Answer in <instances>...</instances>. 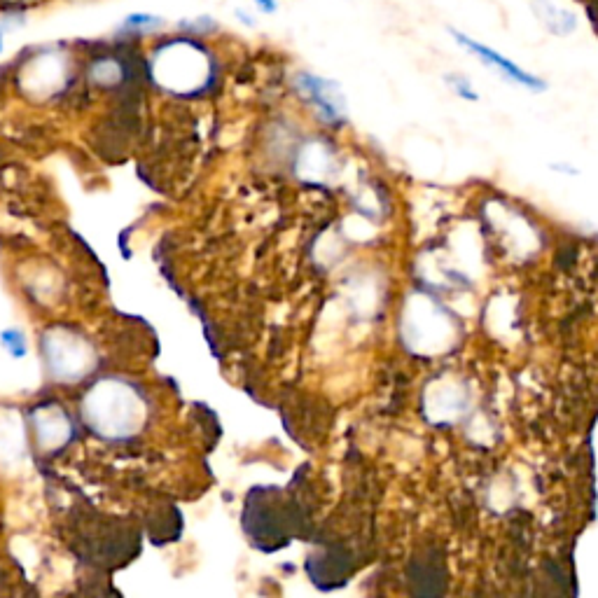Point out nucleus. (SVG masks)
<instances>
[{
    "instance_id": "nucleus-1",
    "label": "nucleus",
    "mask_w": 598,
    "mask_h": 598,
    "mask_svg": "<svg viewBox=\"0 0 598 598\" xmlns=\"http://www.w3.org/2000/svg\"><path fill=\"white\" fill-rule=\"evenodd\" d=\"M148 80L171 96H199L208 92L218 73V61L208 40L164 31L150 40L145 52Z\"/></svg>"
},
{
    "instance_id": "nucleus-2",
    "label": "nucleus",
    "mask_w": 598,
    "mask_h": 598,
    "mask_svg": "<svg viewBox=\"0 0 598 598\" xmlns=\"http://www.w3.org/2000/svg\"><path fill=\"white\" fill-rule=\"evenodd\" d=\"M82 419L103 440L122 442L138 435L148 421V402L124 379H101L82 402Z\"/></svg>"
},
{
    "instance_id": "nucleus-3",
    "label": "nucleus",
    "mask_w": 598,
    "mask_h": 598,
    "mask_svg": "<svg viewBox=\"0 0 598 598\" xmlns=\"http://www.w3.org/2000/svg\"><path fill=\"white\" fill-rule=\"evenodd\" d=\"M78 71V61L71 47L40 45L24 54L17 73V85L36 99H52L64 94Z\"/></svg>"
},
{
    "instance_id": "nucleus-4",
    "label": "nucleus",
    "mask_w": 598,
    "mask_h": 598,
    "mask_svg": "<svg viewBox=\"0 0 598 598\" xmlns=\"http://www.w3.org/2000/svg\"><path fill=\"white\" fill-rule=\"evenodd\" d=\"M43 353L52 377L64 384L85 379L96 365V351L89 339L71 330L52 328L43 337Z\"/></svg>"
},
{
    "instance_id": "nucleus-5",
    "label": "nucleus",
    "mask_w": 598,
    "mask_h": 598,
    "mask_svg": "<svg viewBox=\"0 0 598 598\" xmlns=\"http://www.w3.org/2000/svg\"><path fill=\"white\" fill-rule=\"evenodd\" d=\"M449 36L454 38V43L461 47V50L470 52L472 57H477L482 61L484 66L493 68V71H498L503 75L505 80L514 82V85L528 89V92H545L547 89V82L538 78V75L526 71V68H521L517 61H512L510 57H505V54H500L496 47L482 43V40L468 36V33L463 31H456V29H449Z\"/></svg>"
},
{
    "instance_id": "nucleus-6",
    "label": "nucleus",
    "mask_w": 598,
    "mask_h": 598,
    "mask_svg": "<svg viewBox=\"0 0 598 598\" xmlns=\"http://www.w3.org/2000/svg\"><path fill=\"white\" fill-rule=\"evenodd\" d=\"M297 87L299 92L307 96V99L318 108V113H321L323 120L328 122L344 120L346 101L337 82L325 80L321 75H314V73H299Z\"/></svg>"
},
{
    "instance_id": "nucleus-7",
    "label": "nucleus",
    "mask_w": 598,
    "mask_h": 598,
    "mask_svg": "<svg viewBox=\"0 0 598 598\" xmlns=\"http://www.w3.org/2000/svg\"><path fill=\"white\" fill-rule=\"evenodd\" d=\"M164 31H169V22H166L162 15H157V12L152 10H134L117 22L110 38H113L115 43L138 45L150 43V40L162 36Z\"/></svg>"
},
{
    "instance_id": "nucleus-8",
    "label": "nucleus",
    "mask_w": 598,
    "mask_h": 598,
    "mask_svg": "<svg viewBox=\"0 0 598 598\" xmlns=\"http://www.w3.org/2000/svg\"><path fill=\"white\" fill-rule=\"evenodd\" d=\"M33 423H36V440L43 451H54L73 437V423L68 414L57 405L40 407L33 412Z\"/></svg>"
},
{
    "instance_id": "nucleus-9",
    "label": "nucleus",
    "mask_w": 598,
    "mask_h": 598,
    "mask_svg": "<svg viewBox=\"0 0 598 598\" xmlns=\"http://www.w3.org/2000/svg\"><path fill=\"white\" fill-rule=\"evenodd\" d=\"M85 78L94 89H117L129 78L127 59L120 50L96 52L85 64Z\"/></svg>"
},
{
    "instance_id": "nucleus-10",
    "label": "nucleus",
    "mask_w": 598,
    "mask_h": 598,
    "mask_svg": "<svg viewBox=\"0 0 598 598\" xmlns=\"http://www.w3.org/2000/svg\"><path fill=\"white\" fill-rule=\"evenodd\" d=\"M535 17L545 24L547 31H552L554 36H568L577 29V15L573 10L563 8V5L554 3V0H535L533 3Z\"/></svg>"
},
{
    "instance_id": "nucleus-11",
    "label": "nucleus",
    "mask_w": 598,
    "mask_h": 598,
    "mask_svg": "<svg viewBox=\"0 0 598 598\" xmlns=\"http://www.w3.org/2000/svg\"><path fill=\"white\" fill-rule=\"evenodd\" d=\"M173 31L185 33V36L201 38V40H211L213 36H218L220 33V22L213 15H208V12H199V15L178 19V22L173 24Z\"/></svg>"
},
{
    "instance_id": "nucleus-12",
    "label": "nucleus",
    "mask_w": 598,
    "mask_h": 598,
    "mask_svg": "<svg viewBox=\"0 0 598 598\" xmlns=\"http://www.w3.org/2000/svg\"><path fill=\"white\" fill-rule=\"evenodd\" d=\"M0 346H3L15 360L29 356V339H26V335L19 328H5L0 332Z\"/></svg>"
},
{
    "instance_id": "nucleus-13",
    "label": "nucleus",
    "mask_w": 598,
    "mask_h": 598,
    "mask_svg": "<svg viewBox=\"0 0 598 598\" xmlns=\"http://www.w3.org/2000/svg\"><path fill=\"white\" fill-rule=\"evenodd\" d=\"M447 85L454 89V92L461 96V99H468V101H477L479 94L472 89L470 80L463 78V75H447Z\"/></svg>"
},
{
    "instance_id": "nucleus-14",
    "label": "nucleus",
    "mask_w": 598,
    "mask_h": 598,
    "mask_svg": "<svg viewBox=\"0 0 598 598\" xmlns=\"http://www.w3.org/2000/svg\"><path fill=\"white\" fill-rule=\"evenodd\" d=\"M234 19L239 22L243 29H255L257 26V15H255V8H234Z\"/></svg>"
},
{
    "instance_id": "nucleus-15",
    "label": "nucleus",
    "mask_w": 598,
    "mask_h": 598,
    "mask_svg": "<svg viewBox=\"0 0 598 598\" xmlns=\"http://www.w3.org/2000/svg\"><path fill=\"white\" fill-rule=\"evenodd\" d=\"M253 3L255 12H260V15H276L278 10V0H250Z\"/></svg>"
},
{
    "instance_id": "nucleus-16",
    "label": "nucleus",
    "mask_w": 598,
    "mask_h": 598,
    "mask_svg": "<svg viewBox=\"0 0 598 598\" xmlns=\"http://www.w3.org/2000/svg\"><path fill=\"white\" fill-rule=\"evenodd\" d=\"M8 26L3 24V19H0V54L5 52V43H8Z\"/></svg>"
}]
</instances>
